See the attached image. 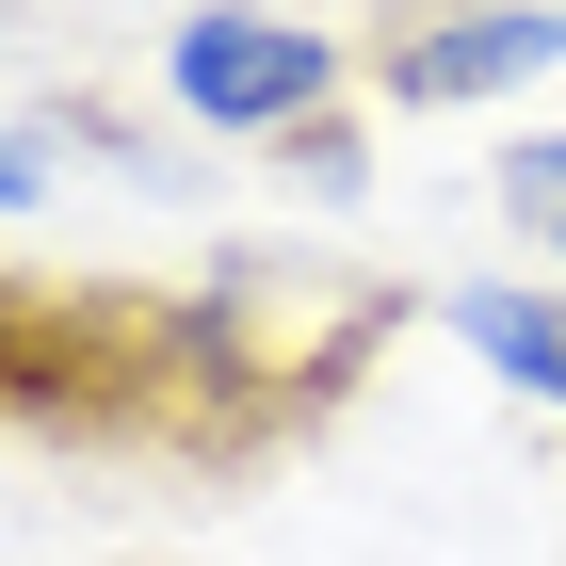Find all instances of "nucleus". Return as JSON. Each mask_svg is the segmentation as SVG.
<instances>
[{"mask_svg": "<svg viewBox=\"0 0 566 566\" xmlns=\"http://www.w3.org/2000/svg\"><path fill=\"white\" fill-rule=\"evenodd\" d=\"M275 163H292L307 195H356V130H340V114H324V130H292V146H275Z\"/></svg>", "mask_w": 566, "mask_h": 566, "instance_id": "5", "label": "nucleus"}, {"mask_svg": "<svg viewBox=\"0 0 566 566\" xmlns=\"http://www.w3.org/2000/svg\"><path fill=\"white\" fill-rule=\"evenodd\" d=\"M566 65V0H437L373 33V97L389 114H470V97H518Z\"/></svg>", "mask_w": 566, "mask_h": 566, "instance_id": "3", "label": "nucleus"}, {"mask_svg": "<svg viewBox=\"0 0 566 566\" xmlns=\"http://www.w3.org/2000/svg\"><path fill=\"white\" fill-rule=\"evenodd\" d=\"M502 211H534V227L566 211V130H551V146H518V163H502Z\"/></svg>", "mask_w": 566, "mask_h": 566, "instance_id": "6", "label": "nucleus"}, {"mask_svg": "<svg viewBox=\"0 0 566 566\" xmlns=\"http://www.w3.org/2000/svg\"><path fill=\"white\" fill-rule=\"evenodd\" d=\"M49 178H65V130L17 97V114H0V227H33V211H49Z\"/></svg>", "mask_w": 566, "mask_h": 566, "instance_id": "4", "label": "nucleus"}, {"mask_svg": "<svg viewBox=\"0 0 566 566\" xmlns=\"http://www.w3.org/2000/svg\"><path fill=\"white\" fill-rule=\"evenodd\" d=\"M405 292L307 260H195V275H49L17 260L0 307V389L33 437L146 453V470H275L324 405L373 373Z\"/></svg>", "mask_w": 566, "mask_h": 566, "instance_id": "1", "label": "nucleus"}, {"mask_svg": "<svg viewBox=\"0 0 566 566\" xmlns=\"http://www.w3.org/2000/svg\"><path fill=\"white\" fill-rule=\"evenodd\" d=\"M551 275H566V211H551Z\"/></svg>", "mask_w": 566, "mask_h": 566, "instance_id": "7", "label": "nucleus"}, {"mask_svg": "<svg viewBox=\"0 0 566 566\" xmlns=\"http://www.w3.org/2000/svg\"><path fill=\"white\" fill-rule=\"evenodd\" d=\"M340 33H307V17H260V0H211V17H178L163 33V97L195 114V130L227 146H292L340 114Z\"/></svg>", "mask_w": 566, "mask_h": 566, "instance_id": "2", "label": "nucleus"}]
</instances>
